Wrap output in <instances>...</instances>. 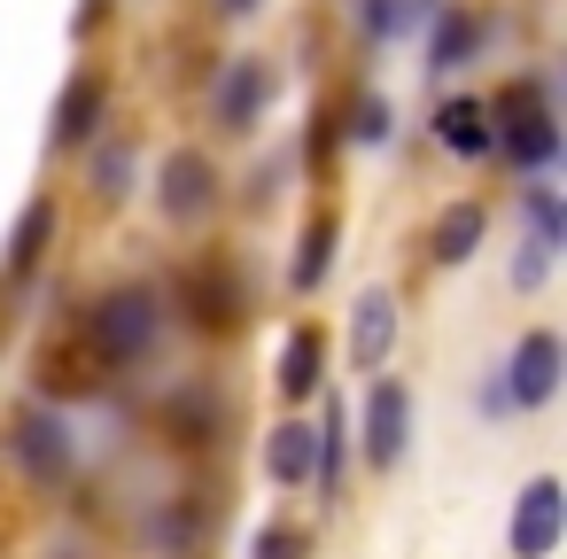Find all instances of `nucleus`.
I'll return each mask as SVG.
<instances>
[{
  "label": "nucleus",
  "mask_w": 567,
  "mask_h": 559,
  "mask_svg": "<svg viewBox=\"0 0 567 559\" xmlns=\"http://www.w3.org/2000/svg\"><path fill=\"white\" fill-rule=\"evenodd\" d=\"M0 458H9L32 489H63L79 474V435H71L63 412H48V396H32V404L9 412V427H0Z\"/></svg>",
  "instance_id": "f257e3e1"
},
{
  "label": "nucleus",
  "mask_w": 567,
  "mask_h": 559,
  "mask_svg": "<svg viewBox=\"0 0 567 559\" xmlns=\"http://www.w3.org/2000/svg\"><path fill=\"white\" fill-rule=\"evenodd\" d=\"M482 110H489V148H505L513 172L559 164V117H551L544 79H513V86H505L497 102H482Z\"/></svg>",
  "instance_id": "f03ea898"
},
{
  "label": "nucleus",
  "mask_w": 567,
  "mask_h": 559,
  "mask_svg": "<svg viewBox=\"0 0 567 559\" xmlns=\"http://www.w3.org/2000/svg\"><path fill=\"white\" fill-rule=\"evenodd\" d=\"M86 342H94V358L110 365V373H125V365H148L156 358V334H164V303H156V288H110L86 319Z\"/></svg>",
  "instance_id": "7ed1b4c3"
},
{
  "label": "nucleus",
  "mask_w": 567,
  "mask_h": 559,
  "mask_svg": "<svg viewBox=\"0 0 567 559\" xmlns=\"http://www.w3.org/2000/svg\"><path fill=\"white\" fill-rule=\"evenodd\" d=\"M358 451H365V466H373V474H396V466H404V451H412V389H404L389 365H381V373H365Z\"/></svg>",
  "instance_id": "20e7f679"
},
{
  "label": "nucleus",
  "mask_w": 567,
  "mask_h": 559,
  "mask_svg": "<svg viewBox=\"0 0 567 559\" xmlns=\"http://www.w3.org/2000/svg\"><path fill=\"white\" fill-rule=\"evenodd\" d=\"M249 311H257V303H249V280H241L226 257H195V265L179 272V319H187L195 334H234Z\"/></svg>",
  "instance_id": "39448f33"
},
{
  "label": "nucleus",
  "mask_w": 567,
  "mask_h": 559,
  "mask_svg": "<svg viewBox=\"0 0 567 559\" xmlns=\"http://www.w3.org/2000/svg\"><path fill=\"white\" fill-rule=\"evenodd\" d=\"M497 373H505V396H513V412H544V404L559 396V373H567V342H559L551 327H528V334L513 342V358H505Z\"/></svg>",
  "instance_id": "423d86ee"
},
{
  "label": "nucleus",
  "mask_w": 567,
  "mask_h": 559,
  "mask_svg": "<svg viewBox=\"0 0 567 559\" xmlns=\"http://www.w3.org/2000/svg\"><path fill=\"white\" fill-rule=\"evenodd\" d=\"M272 94H280V71H272L265 55H234V63L218 71V94H210L218 133H257L265 110H272Z\"/></svg>",
  "instance_id": "0eeeda50"
},
{
  "label": "nucleus",
  "mask_w": 567,
  "mask_h": 559,
  "mask_svg": "<svg viewBox=\"0 0 567 559\" xmlns=\"http://www.w3.org/2000/svg\"><path fill=\"white\" fill-rule=\"evenodd\" d=\"M559 536H567V489H559V474H536V482L513 497L505 544H513V559H551Z\"/></svg>",
  "instance_id": "6e6552de"
},
{
  "label": "nucleus",
  "mask_w": 567,
  "mask_h": 559,
  "mask_svg": "<svg viewBox=\"0 0 567 559\" xmlns=\"http://www.w3.org/2000/svg\"><path fill=\"white\" fill-rule=\"evenodd\" d=\"M156 210H164L172 226L210 218V210H218V164H210L203 148H172L164 172H156Z\"/></svg>",
  "instance_id": "1a4fd4ad"
},
{
  "label": "nucleus",
  "mask_w": 567,
  "mask_h": 559,
  "mask_svg": "<svg viewBox=\"0 0 567 559\" xmlns=\"http://www.w3.org/2000/svg\"><path fill=\"white\" fill-rule=\"evenodd\" d=\"M156 427H164V443L172 451H210L218 443V427H226V404H218V389H172L164 396V412H156Z\"/></svg>",
  "instance_id": "9d476101"
},
{
  "label": "nucleus",
  "mask_w": 567,
  "mask_h": 559,
  "mask_svg": "<svg viewBox=\"0 0 567 559\" xmlns=\"http://www.w3.org/2000/svg\"><path fill=\"white\" fill-rule=\"evenodd\" d=\"M272 389H280V404H311L319 389H327V334L303 319V327H288V342H280V365H272Z\"/></svg>",
  "instance_id": "9b49d317"
},
{
  "label": "nucleus",
  "mask_w": 567,
  "mask_h": 559,
  "mask_svg": "<svg viewBox=\"0 0 567 559\" xmlns=\"http://www.w3.org/2000/svg\"><path fill=\"white\" fill-rule=\"evenodd\" d=\"M110 117V79L102 71H71V86L55 94V148H86Z\"/></svg>",
  "instance_id": "f8f14e48"
},
{
  "label": "nucleus",
  "mask_w": 567,
  "mask_h": 559,
  "mask_svg": "<svg viewBox=\"0 0 567 559\" xmlns=\"http://www.w3.org/2000/svg\"><path fill=\"white\" fill-rule=\"evenodd\" d=\"M389 350H396V296L389 288H365L358 311H350V365L358 373H381Z\"/></svg>",
  "instance_id": "ddd939ff"
},
{
  "label": "nucleus",
  "mask_w": 567,
  "mask_h": 559,
  "mask_svg": "<svg viewBox=\"0 0 567 559\" xmlns=\"http://www.w3.org/2000/svg\"><path fill=\"white\" fill-rule=\"evenodd\" d=\"M482 40H489V17H474L466 0H443V17H435V32H427V71L443 79V71H466L474 55H482Z\"/></svg>",
  "instance_id": "4468645a"
},
{
  "label": "nucleus",
  "mask_w": 567,
  "mask_h": 559,
  "mask_svg": "<svg viewBox=\"0 0 567 559\" xmlns=\"http://www.w3.org/2000/svg\"><path fill=\"white\" fill-rule=\"evenodd\" d=\"M311 474H319V427H311V420H280V427L265 435V482L311 489Z\"/></svg>",
  "instance_id": "2eb2a0df"
},
{
  "label": "nucleus",
  "mask_w": 567,
  "mask_h": 559,
  "mask_svg": "<svg viewBox=\"0 0 567 559\" xmlns=\"http://www.w3.org/2000/svg\"><path fill=\"white\" fill-rule=\"evenodd\" d=\"M48 241H55V203H48V195H32V203H24V218L9 226L0 272H9V280H32V272H40V257H48Z\"/></svg>",
  "instance_id": "dca6fc26"
},
{
  "label": "nucleus",
  "mask_w": 567,
  "mask_h": 559,
  "mask_svg": "<svg viewBox=\"0 0 567 559\" xmlns=\"http://www.w3.org/2000/svg\"><path fill=\"white\" fill-rule=\"evenodd\" d=\"M334 241H342V218H334V210H311L303 234H296V265H288V288H296V296H311V288L334 272Z\"/></svg>",
  "instance_id": "f3484780"
},
{
  "label": "nucleus",
  "mask_w": 567,
  "mask_h": 559,
  "mask_svg": "<svg viewBox=\"0 0 567 559\" xmlns=\"http://www.w3.org/2000/svg\"><path fill=\"white\" fill-rule=\"evenodd\" d=\"M482 234H489V210L482 203H443V218L427 226V257L435 265H466L482 249Z\"/></svg>",
  "instance_id": "a211bd4d"
},
{
  "label": "nucleus",
  "mask_w": 567,
  "mask_h": 559,
  "mask_svg": "<svg viewBox=\"0 0 567 559\" xmlns=\"http://www.w3.org/2000/svg\"><path fill=\"white\" fill-rule=\"evenodd\" d=\"M203 528H210V505L172 497L164 513H148V520H141V544H148V551H195V544H203Z\"/></svg>",
  "instance_id": "6ab92c4d"
},
{
  "label": "nucleus",
  "mask_w": 567,
  "mask_h": 559,
  "mask_svg": "<svg viewBox=\"0 0 567 559\" xmlns=\"http://www.w3.org/2000/svg\"><path fill=\"white\" fill-rule=\"evenodd\" d=\"M133 179H141V141L133 133H94V195L102 203H125L133 195Z\"/></svg>",
  "instance_id": "aec40b11"
},
{
  "label": "nucleus",
  "mask_w": 567,
  "mask_h": 559,
  "mask_svg": "<svg viewBox=\"0 0 567 559\" xmlns=\"http://www.w3.org/2000/svg\"><path fill=\"white\" fill-rule=\"evenodd\" d=\"M435 141H443L451 156H489V110L466 102V94L443 102V110H435Z\"/></svg>",
  "instance_id": "412c9836"
},
{
  "label": "nucleus",
  "mask_w": 567,
  "mask_h": 559,
  "mask_svg": "<svg viewBox=\"0 0 567 559\" xmlns=\"http://www.w3.org/2000/svg\"><path fill=\"white\" fill-rule=\"evenodd\" d=\"M342 458H350V412L327 404V412H319V474H311L319 497H342Z\"/></svg>",
  "instance_id": "4be33fe9"
},
{
  "label": "nucleus",
  "mask_w": 567,
  "mask_h": 559,
  "mask_svg": "<svg viewBox=\"0 0 567 559\" xmlns=\"http://www.w3.org/2000/svg\"><path fill=\"white\" fill-rule=\"evenodd\" d=\"M520 218H528V241H544V249H559L567 241V203H559V187H520Z\"/></svg>",
  "instance_id": "5701e85b"
},
{
  "label": "nucleus",
  "mask_w": 567,
  "mask_h": 559,
  "mask_svg": "<svg viewBox=\"0 0 567 559\" xmlns=\"http://www.w3.org/2000/svg\"><path fill=\"white\" fill-rule=\"evenodd\" d=\"M249 559H311V528H296V520H257Z\"/></svg>",
  "instance_id": "b1692460"
},
{
  "label": "nucleus",
  "mask_w": 567,
  "mask_h": 559,
  "mask_svg": "<svg viewBox=\"0 0 567 559\" xmlns=\"http://www.w3.org/2000/svg\"><path fill=\"white\" fill-rule=\"evenodd\" d=\"M342 125H350V141H365V148H381V141H389V133H396V110H389V102H381V94H358V102H350V117H342Z\"/></svg>",
  "instance_id": "393cba45"
},
{
  "label": "nucleus",
  "mask_w": 567,
  "mask_h": 559,
  "mask_svg": "<svg viewBox=\"0 0 567 559\" xmlns=\"http://www.w3.org/2000/svg\"><path fill=\"white\" fill-rule=\"evenodd\" d=\"M358 24H365L373 40H396V32L412 24V0H358Z\"/></svg>",
  "instance_id": "a878e982"
},
{
  "label": "nucleus",
  "mask_w": 567,
  "mask_h": 559,
  "mask_svg": "<svg viewBox=\"0 0 567 559\" xmlns=\"http://www.w3.org/2000/svg\"><path fill=\"white\" fill-rule=\"evenodd\" d=\"M551 257H559V249H544V241H520V257H513V288H520V296H528V288H544Z\"/></svg>",
  "instance_id": "bb28decb"
},
{
  "label": "nucleus",
  "mask_w": 567,
  "mask_h": 559,
  "mask_svg": "<svg viewBox=\"0 0 567 559\" xmlns=\"http://www.w3.org/2000/svg\"><path fill=\"white\" fill-rule=\"evenodd\" d=\"M210 9H218V17H257L265 0H210Z\"/></svg>",
  "instance_id": "cd10ccee"
}]
</instances>
